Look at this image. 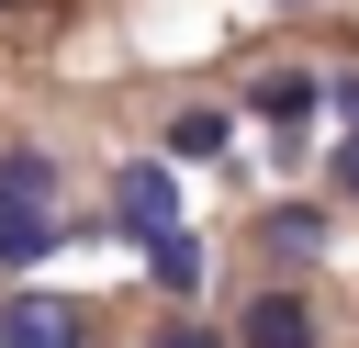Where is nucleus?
<instances>
[{
	"label": "nucleus",
	"instance_id": "4",
	"mask_svg": "<svg viewBox=\"0 0 359 348\" xmlns=\"http://www.w3.org/2000/svg\"><path fill=\"white\" fill-rule=\"evenodd\" d=\"M236 348H314V303L303 292H258L247 326H236Z\"/></svg>",
	"mask_w": 359,
	"mask_h": 348
},
{
	"label": "nucleus",
	"instance_id": "6",
	"mask_svg": "<svg viewBox=\"0 0 359 348\" xmlns=\"http://www.w3.org/2000/svg\"><path fill=\"white\" fill-rule=\"evenodd\" d=\"M0 213H56V157L11 146V157H0Z\"/></svg>",
	"mask_w": 359,
	"mask_h": 348
},
{
	"label": "nucleus",
	"instance_id": "2",
	"mask_svg": "<svg viewBox=\"0 0 359 348\" xmlns=\"http://www.w3.org/2000/svg\"><path fill=\"white\" fill-rule=\"evenodd\" d=\"M112 202H123L135 236H180V168H168V157H135V168L112 180Z\"/></svg>",
	"mask_w": 359,
	"mask_h": 348
},
{
	"label": "nucleus",
	"instance_id": "11",
	"mask_svg": "<svg viewBox=\"0 0 359 348\" xmlns=\"http://www.w3.org/2000/svg\"><path fill=\"white\" fill-rule=\"evenodd\" d=\"M325 180H337V191L359 202V135H337V157H325Z\"/></svg>",
	"mask_w": 359,
	"mask_h": 348
},
{
	"label": "nucleus",
	"instance_id": "7",
	"mask_svg": "<svg viewBox=\"0 0 359 348\" xmlns=\"http://www.w3.org/2000/svg\"><path fill=\"white\" fill-rule=\"evenodd\" d=\"M258 236H269L280 258H325V213H314V202H269V213H258Z\"/></svg>",
	"mask_w": 359,
	"mask_h": 348
},
{
	"label": "nucleus",
	"instance_id": "1",
	"mask_svg": "<svg viewBox=\"0 0 359 348\" xmlns=\"http://www.w3.org/2000/svg\"><path fill=\"white\" fill-rule=\"evenodd\" d=\"M0 348H90V303L22 292V303H0Z\"/></svg>",
	"mask_w": 359,
	"mask_h": 348
},
{
	"label": "nucleus",
	"instance_id": "3",
	"mask_svg": "<svg viewBox=\"0 0 359 348\" xmlns=\"http://www.w3.org/2000/svg\"><path fill=\"white\" fill-rule=\"evenodd\" d=\"M314 101H325V79H314V67H258V79H247V112H258L269 135H280V123H303Z\"/></svg>",
	"mask_w": 359,
	"mask_h": 348
},
{
	"label": "nucleus",
	"instance_id": "10",
	"mask_svg": "<svg viewBox=\"0 0 359 348\" xmlns=\"http://www.w3.org/2000/svg\"><path fill=\"white\" fill-rule=\"evenodd\" d=\"M146 348H236V337H213V326H202V314H168V326H157V337H146Z\"/></svg>",
	"mask_w": 359,
	"mask_h": 348
},
{
	"label": "nucleus",
	"instance_id": "8",
	"mask_svg": "<svg viewBox=\"0 0 359 348\" xmlns=\"http://www.w3.org/2000/svg\"><path fill=\"white\" fill-rule=\"evenodd\" d=\"M56 258V213H0V269H34Z\"/></svg>",
	"mask_w": 359,
	"mask_h": 348
},
{
	"label": "nucleus",
	"instance_id": "9",
	"mask_svg": "<svg viewBox=\"0 0 359 348\" xmlns=\"http://www.w3.org/2000/svg\"><path fill=\"white\" fill-rule=\"evenodd\" d=\"M168 157H224V112H180L168 123Z\"/></svg>",
	"mask_w": 359,
	"mask_h": 348
},
{
	"label": "nucleus",
	"instance_id": "5",
	"mask_svg": "<svg viewBox=\"0 0 359 348\" xmlns=\"http://www.w3.org/2000/svg\"><path fill=\"white\" fill-rule=\"evenodd\" d=\"M202 269H213V258H202V236H191V225H180V236H146V281H157V292H168L180 314H191V292H202Z\"/></svg>",
	"mask_w": 359,
	"mask_h": 348
}]
</instances>
